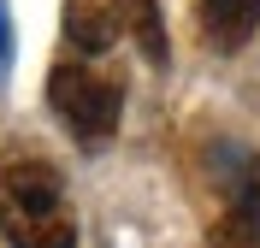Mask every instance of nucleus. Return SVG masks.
Masks as SVG:
<instances>
[{"label": "nucleus", "mask_w": 260, "mask_h": 248, "mask_svg": "<svg viewBox=\"0 0 260 248\" xmlns=\"http://www.w3.org/2000/svg\"><path fill=\"white\" fill-rule=\"evenodd\" d=\"M0 236L12 248H77L65 178L42 154H0Z\"/></svg>", "instance_id": "1"}, {"label": "nucleus", "mask_w": 260, "mask_h": 248, "mask_svg": "<svg viewBox=\"0 0 260 248\" xmlns=\"http://www.w3.org/2000/svg\"><path fill=\"white\" fill-rule=\"evenodd\" d=\"M48 107L59 113V124L77 136L83 148H101L113 142L118 113H124V83L118 71L89 65V59H59L48 77Z\"/></svg>", "instance_id": "2"}, {"label": "nucleus", "mask_w": 260, "mask_h": 248, "mask_svg": "<svg viewBox=\"0 0 260 248\" xmlns=\"http://www.w3.org/2000/svg\"><path fill=\"white\" fill-rule=\"evenodd\" d=\"M207 248H260V160L243 154L225 178V213L213 219Z\"/></svg>", "instance_id": "3"}, {"label": "nucleus", "mask_w": 260, "mask_h": 248, "mask_svg": "<svg viewBox=\"0 0 260 248\" xmlns=\"http://www.w3.org/2000/svg\"><path fill=\"white\" fill-rule=\"evenodd\" d=\"M260 30V0H201V42L219 53H237Z\"/></svg>", "instance_id": "4"}, {"label": "nucleus", "mask_w": 260, "mask_h": 248, "mask_svg": "<svg viewBox=\"0 0 260 248\" xmlns=\"http://www.w3.org/2000/svg\"><path fill=\"white\" fill-rule=\"evenodd\" d=\"M65 42L77 53H107L118 42L113 6H101V0H71V6H65Z\"/></svg>", "instance_id": "5"}, {"label": "nucleus", "mask_w": 260, "mask_h": 248, "mask_svg": "<svg viewBox=\"0 0 260 248\" xmlns=\"http://www.w3.org/2000/svg\"><path fill=\"white\" fill-rule=\"evenodd\" d=\"M113 18H118V30H130V42L142 48L148 65H166L172 59V42H166V24H160V6L154 0H113Z\"/></svg>", "instance_id": "6"}, {"label": "nucleus", "mask_w": 260, "mask_h": 248, "mask_svg": "<svg viewBox=\"0 0 260 248\" xmlns=\"http://www.w3.org/2000/svg\"><path fill=\"white\" fill-rule=\"evenodd\" d=\"M12 59V18H6V0H0V65Z\"/></svg>", "instance_id": "7"}]
</instances>
